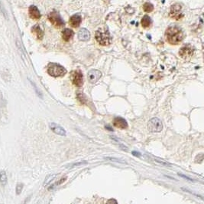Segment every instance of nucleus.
<instances>
[{"instance_id":"21","label":"nucleus","mask_w":204,"mask_h":204,"mask_svg":"<svg viewBox=\"0 0 204 204\" xmlns=\"http://www.w3.org/2000/svg\"><path fill=\"white\" fill-rule=\"evenodd\" d=\"M106 204H118V203L115 199H110L107 201Z\"/></svg>"},{"instance_id":"7","label":"nucleus","mask_w":204,"mask_h":204,"mask_svg":"<svg viewBox=\"0 0 204 204\" xmlns=\"http://www.w3.org/2000/svg\"><path fill=\"white\" fill-rule=\"evenodd\" d=\"M194 52V49L191 45L183 46L179 51L180 56L185 60H190L192 58Z\"/></svg>"},{"instance_id":"9","label":"nucleus","mask_w":204,"mask_h":204,"mask_svg":"<svg viewBox=\"0 0 204 204\" xmlns=\"http://www.w3.org/2000/svg\"><path fill=\"white\" fill-rule=\"evenodd\" d=\"M102 76V73L101 71L96 70V69H93L89 71L87 74V78H88L89 81L90 83H96V81L100 80V78Z\"/></svg>"},{"instance_id":"5","label":"nucleus","mask_w":204,"mask_h":204,"mask_svg":"<svg viewBox=\"0 0 204 204\" xmlns=\"http://www.w3.org/2000/svg\"><path fill=\"white\" fill-rule=\"evenodd\" d=\"M48 19L50 22L52 23L53 25H55V27L61 28L64 25V22L58 12L56 11L51 12L49 15H48Z\"/></svg>"},{"instance_id":"11","label":"nucleus","mask_w":204,"mask_h":204,"mask_svg":"<svg viewBox=\"0 0 204 204\" xmlns=\"http://www.w3.org/2000/svg\"><path fill=\"white\" fill-rule=\"evenodd\" d=\"M114 126L120 129H125L128 127V123L124 118L120 117H116L113 121Z\"/></svg>"},{"instance_id":"19","label":"nucleus","mask_w":204,"mask_h":204,"mask_svg":"<svg viewBox=\"0 0 204 204\" xmlns=\"http://www.w3.org/2000/svg\"><path fill=\"white\" fill-rule=\"evenodd\" d=\"M0 184H2V186H5L7 184V175L5 171L0 172Z\"/></svg>"},{"instance_id":"16","label":"nucleus","mask_w":204,"mask_h":204,"mask_svg":"<svg viewBox=\"0 0 204 204\" xmlns=\"http://www.w3.org/2000/svg\"><path fill=\"white\" fill-rule=\"evenodd\" d=\"M73 30L69 29V28H66L62 32V38L65 41H69L70 40L73 39Z\"/></svg>"},{"instance_id":"13","label":"nucleus","mask_w":204,"mask_h":204,"mask_svg":"<svg viewBox=\"0 0 204 204\" xmlns=\"http://www.w3.org/2000/svg\"><path fill=\"white\" fill-rule=\"evenodd\" d=\"M29 16L30 17L32 18H34V19H39L41 18V12L39 11V9L37 8L35 5H31L29 7Z\"/></svg>"},{"instance_id":"8","label":"nucleus","mask_w":204,"mask_h":204,"mask_svg":"<svg viewBox=\"0 0 204 204\" xmlns=\"http://www.w3.org/2000/svg\"><path fill=\"white\" fill-rule=\"evenodd\" d=\"M72 82L73 84L77 86V87H81L83 83V74L80 71H75L72 73Z\"/></svg>"},{"instance_id":"4","label":"nucleus","mask_w":204,"mask_h":204,"mask_svg":"<svg viewBox=\"0 0 204 204\" xmlns=\"http://www.w3.org/2000/svg\"><path fill=\"white\" fill-rule=\"evenodd\" d=\"M147 128H148V131L153 132V133L161 132L163 129V124H162L161 120L156 118V117H154L148 121Z\"/></svg>"},{"instance_id":"20","label":"nucleus","mask_w":204,"mask_h":204,"mask_svg":"<svg viewBox=\"0 0 204 204\" xmlns=\"http://www.w3.org/2000/svg\"><path fill=\"white\" fill-rule=\"evenodd\" d=\"M23 189V184H17V186H16V194L17 195H19L21 193V192H22V190Z\"/></svg>"},{"instance_id":"2","label":"nucleus","mask_w":204,"mask_h":204,"mask_svg":"<svg viewBox=\"0 0 204 204\" xmlns=\"http://www.w3.org/2000/svg\"><path fill=\"white\" fill-rule=\"evenodd\" d=\"M96 39L100 45L102 46L109 45L111 43V36L109 31L105 28H100L96 32Z\"/></svg>"},{"instance_id":"10","label":"nucleus","mask_w":204,"mask_h":204,"mask_svg":"<svg viewBox=\"0 0 204 204\" xmlns=\"http://www.w3.org/2000/svg\"><path fill=\"white\" fill-rule=\"evenodd\" d=\"M49 127H50V130L54 132V133L57 134L58 135L61 136H66V131L64 130L63 127L58 125L57 124H55V123H50L49 124Z\"/></svg>"},{"instance_id":"23","label":"nucleus","mask_w":204,"mask_h":204,"mask_svg":"<svg viewBox=\"0 0 204 204\" xmlns=\"http://www.w3.org/2000/svg\"><path fill=\"white\" fill-rule=\"evenodd\" d=\"M132 154H135V156H139V155H140V154H139V153H136V152H135V151L132 152Z\"/></svg>"},{"instance_id":"14","label":"nucleus","mask_w":204,"mask_h":204,"mask_svg":"<svg viewBox=\"0 0 204 204\" xmlns=\"http://www.w3.org/2000/svg\"><path fill=\"white\" fill-rule=\"evenodd\" d=\"M78 38L80 41H88L90 38V33L88 30L86 28H82L79 31L78 33Z\"/></svg>"},{"instance_id":"3","label":"nucleus","mask_w":204,"mask_h":204,"mask_svg":"<svg viewBox=\"0 0 204 204\" xmlns=\"http://www.w3.org/2000/svg\"><path fill=\"white\" fill-rule=\"evenodd\" d=\"M48 72L52 77H62L66 75L67 70L64 67L57 63H50L48 64Z\"/></svg>"},{"instance_id":"17","label":"nucleus","mask_w":204,"mask_h":204,"mask_svg":"<svg viewBox=\"0 0 204 204\" xmlns=\"http://www.w3.org/2000/svg\"><path fill=\"white\" fill-rule=\"evenodd\" d=\"M141 25L144 28L149 27L151 24V18L148 16H144L143 18H141Z\"/></svg>"},{"instance_id":"15","label":"nucleus","mask_w":204,"mask_h":204,"mask_svg":"<svg viewBox=\"0 0 204 204\" xmlns=\"http://www.w3.org/2000/svg\"><path fill=\"white\" fill-rule=\"evenodd\" d=\"M32 33H34L35 35L37 36V38L39 39V40H41L43 39L44 36V32L43 30L41 29V27L39 26L38 25H36L33 26L32 28Z\"/></svg>"},{"instance_id":"1","label":"nucleus","mask_w":204,"mask_h":204,"mask_svg":"<svg viewBox=\"0 0 204 204\" xmlns=\"http://www.w3.org/2000/svg\"><path fill=\"white\" fill-rule=\"evenodd\" d=\"M166 40L171 45H178L184 39V31L178 26L172 25L167 28L165 32Z\"/></svg>"},{"instance_id":"6","label":"nucleus","mask_w":204,"mask_h":204,"mask_svg":"<svg viewBox=\"0 0 204 204\" xmlns=\"http://www.w3.org/2000/svg\"><path fill=\"white\" fill-rule=\"evenodd\" d=\"M170 17L175 20H180L184 17V13L182 12V7L180 4L173 5L170 10Z\"/></svg>"},{"instance_id":"18","label":"nucleus","mask_w":204,"mask_h":204,"mask_svg":"<svg viewBox=\"0 0 204 204\" xmlns=\"http://www.w3.org/2000/svg\"><path fill=\"white\" fill-rule=\"evenodd\" d=\"M143 9L145 12H151L154 10V5L150 2H145L143 5Z\"/></svg>"},{"instance_id":"22","label":"nucleus","mask_w":204,"mask_h":204,"mask_svg":"<svg viewBox=\"0 0 204 204\" xmlns=\"http://www.w3.org/2000/svg\"><path fill=\"white\" fill-rule=\"evenodd\" d=\"M179 176H180V177H183V178H185V179H187V180H190V181H192V180H193L191 179V178H189L188 177H186V176H184V175L181 174H179Z\"/></svg>"},{"instance_id":"12","label":"nucleus","mask_w":204,"mask_h":204,"mask_svg":"<svg viewBox=\"0 0 204 204\" xmlns=\"http://www.w3.org/2000/svg\"><path fill=\"white\" fill-rule=\"evenodd\" d=\"M82 22V18L81 16L79 15H73V16H71L69 20L70 25L73 28H77L79 27Z\"/></svg>"},{"instance_id":"24","label":"nucleus","mask_w":204,"mask_h":204,"mask_svg":"<svg viewBox=\"0 0 204 204\" xmlns=\"http://www.w3.org/2000/svg\"><path fill=\"white\" fill-rule=\"evenodd\" d=\"M0 10H2V6H1V3H0Z\"/></svg>"}]
</instances>
